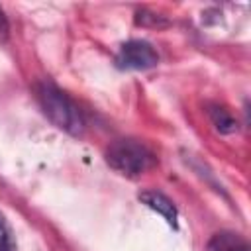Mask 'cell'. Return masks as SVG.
<instances>
[{
  "label": "cell",
  "mask_w": 251,
  "mask_h": 251,
  "mask_svg": "<svg viewBox=\"0 0 251 251\" xmlns=\"http://www.w3.org/2000/svg\"><path fill=\"white\" fill-rule=\"evenodd\" d=\"M208 116L214 124V127L220 131V133H235L237 131V120L222 106H210L208 110Z\"/></svg>",
  "instance_id": "cell-6"
},
{
  "label": "cell",
  "mask_w": 251,
  "mask_h": 251,
  "mask_svg": "<svg viewBox=\"0 0 251 251\" xmlns=\"http://www.w3.org/2000/svg\"><path fill=\"white\" fill-rule=\"evenodd\" d=\"M137 198H139V202L145 204L149 210H153V212H157L159 216H163V220H165L173 229H178V210H176L175 202H173L167 194H163V192H159V190H143V192H139Z\"/></svg>",
  "instance_id": "cell-4"
},
{
  "label": "cell",
  "mask_w": 251,
  "mask_h": 251,
  "mask_svg": "<svg viewBox=\"0 0 251 251\" xmlns=\"http://www.w3.org/2000/svg\"><path fill=\"white\" fill-rule=\"evenodd\" d=\"M206 251H249V245L239 233L218 231L208 239Z\"/></svg>",
  "instance_id": "cell-5"
},
{
  "label": "cell",
  "mask_w": 251,
  "mask_h": 251,
  "mask_svg": "<svg viewBox=\"0 0 251 251\" xmlns=\"http://www.w3.org/2000/svg\"><path fill=\"white\" fill-rule=\"evenodd\" d=\"M106 163L120 175L135 178L157 165L155 153L137 139H116L106 147Z\"/></svg>",
  "instance_id": "cell-2"
},
{
  "label": "cell",
  "mask_w": 251,
  "mask_h": 251,
  "mask_svg": "<svg viewBox=\"0 0 251 251\" xmlns=\"http://www.w3.org/2000/svg\"><path fill=\"white\" fill-rule=\"evenodd\" d=\"M35 90V98L39 108L43 110V114L49 118V122L53 126H57L59 129H63L65 133L78 137L84 131V116L80 112V108L53 82L49 80H41L33 86Z\"/></svg>",
  "instance_id": "cell-1"
},
{
  "label": "cell",
  "mask_w": 251,
  "mask_h": 251,
  "mask_svg": "<svg viewBox=\"0 0 251 251\" xmlns=\"http://www.w3.org/2000/svg\"><path fill=\"white\" fill-rule=\"evenodd\" d=\"M135 22H137L139 25H155V27L167 25V20H163L161 16H157V14H151V12H147V10H141V12H137V16H135Z\"/></svg>",
  "instance_id": "cell-8"
},
{
  "label": "cell",
  "mask_w": 251,
  "mask_h": 251,
  "mask_svg": "<svg viewBox=\"0 0 251 251\" xmlns=\"http://www.w3.org/2000/svg\"><path fill=\"white\" fill-rule=\"evenodd\" d=\"M159 53L145 39H129L116 53V67L122 71H147L157 67Z\"/></svg>",
  "instance_id": "cell-3"
},
{
  "label": "cell",
  "mask_w": 251,
  "mask_h": 251,
  "mask_svg": "<svg viewBox=\"0 0 251 251\" xmlns=\"http://www.w3.org/2000/svg\"><path fill=\"white\" fill-rule=\"evenodd\" d=\"M0 251H18V245H16V239H14V233H12V227L6 222V218H4L2 212H0Z\"/></svg>",
  "instance_id": "cell-7"
},
{
  "label": "cell",
  "mask_w": 251,
  "mask_h": 251,
  "mask_svg": "<svg viewBox=\"0 0 251 251\" xmlns=\"http://www.w3.org/2000/svg\"><path fill=\"white\" fill-rule=\"evenodd\" d=\"M8 33V20L4 16V12L0 10V35H6Z\"/></svg>",
  "instance_id": "cell-9"
}]
</instances>
